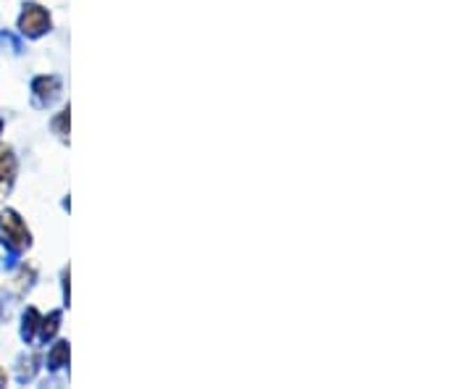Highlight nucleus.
<instances>
[{"instance_id": "3", "label": "nucleus", "mask_w": 473, "mask_h": 389, "mask_svg": "<svg viewBox=\"0 0 473 389\" xmlns=\"http://www.w3.org/2000/svg\"><path fill=\"white\" fill-rule=\"evenodd\" d=\"M13 174H16V158L8 145H0V197L11 190Z\"/></svg>"}, {"instance_id": "7", "label": "nucleus", "mask_w": 473, "mask_h": 389, "mask_svg": "<svg viewBox=\"0 0 473 389\" xmlns=\"http://www.w3.org/2000/svg\"><path fill=\"white\" fill-rule=\"evenodd\" d=\"M0 384H6V374L3 371H0Z\"/></svg>"}, {"instance_id": "4", "label": "nucleus", "mask_w": 473, "mask_h": 389, "mask_svg": "<svg viewBox=\"0 0 473 389\" xmlns=\"http://www.w3.org/2000/svg\"><path fill=\"white\" fill-rule=\"evenodd\" d=\"M34 90H37V95L40 97H50L58 90V82L55 79H48V76H43V79H37L34 82Z\"/></svg>"}, {"instance_id": "2", "label": "nucleus", "mask_w": 473, "mask_h": 389, "mask_svg": "<svg viewBox=\"0 0 473 389\" xmlns=\"http://www.w3.org/2000/svg\"><path fill=\"white\" fill-rule=\"evenodd\" d=\"M19 29L24 34H29V37H40L50 29V16L45 8L40 6H27L22 13V19H19Z\"/></svg>"}, {"instance_id": "6", "label": "nucleus", "mask_w": 473, "mask_h": 389, "mask_svg": "<svg viewBox=\"0 0 473 389\" xmlns=\"http://www.w3.org/2000/svg\"><path fill=\"white\" fill-rule=\"evenodd\" d=\"M55 329H58V313L50 316V321H45L43 334H45V337H53V334H55Z\"/></svg>"}, {"instance_id": "8", "label": "nucleus", "mask_w": 473, "mask_h": 389, "mask_svg": "<svg viewBox=\"0 0 473 389\" xmlns=\"http://www.w3.org/2000/svg\"><path fill=\"white\" fill-rule=\"evenodd\" d=\"M0 129H3V121H0Z\"/></svg>"}, {"instance_id": "5", "label": "nucleus", "mask_w": 473, "mask_h": 389, "mask_svg": "<svg viewBox=\"0 0 473 389\" xmlns=\"http://www.w3.org/2000/svg\"><path fill=\"white\" fill-rule=\"evenodd\" d=\"M66 355H69V345L58 342V347L53 350V363H55V366H61V363L66 360Z\"/></svg>"}, {"instance_id": "1", "label": "nucleus", "mask_w": 473, "mask_h": 389, "mask_svg": "<svg viewBox=\"0 0 473 389\" xmlns=\"http://www.w3.org/2000/svg\"><path fill=\"white\" fill-rule=\"evenodd\" d=\"M0 237L3 242L8 245L11 250H27L32 245V234H29V229L24 227V221L13 211H3L0 213Z\"/></svg>"}]
</instances>
